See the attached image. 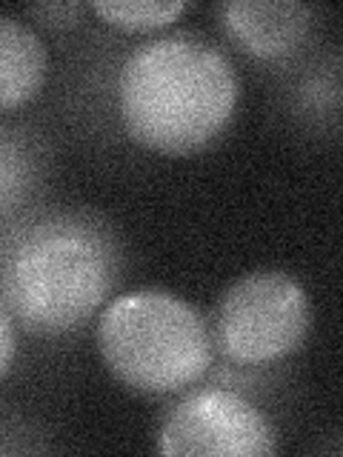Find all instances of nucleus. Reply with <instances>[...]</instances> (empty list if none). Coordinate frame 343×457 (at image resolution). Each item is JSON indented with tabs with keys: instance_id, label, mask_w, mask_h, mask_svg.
<instances>
[{
	"instance_id": "1",
	"label": "nucleus",
	"mask_w": 343,
	"mask_h": 457,
	"mask_svg": "<svg viewBox=\"0 0 343 457\" xmlns=\"http://www.w3.org/2000/svg\"><path fill=\"white\" fill-rule=\"evenodd\" d=\"M240 78L229 54L195 32L146 37L118 71V112L138 146L192 154L232 123Z\"/></svg>"
},
{
	"instance_id": "2",
	"label": "nucleus",
	"mask_w": 343,
	"mask_h": 457,
	"mask_svg": "<svg viewBox=\"0 0 343 457\" xmlns=\"http://www.w3.org/2000/svg\"><path fill=\"white\" fill-rule=\"evenodd\" d=\"M121 252L89 214H49L9 243L0 297L26 332L66 335L100 312L118 283Z\"/></svg>"
},
{
	"instance_id": "3",
	"label": "nucleus",
	"mask_w": 343,
	"mask_h": 457,
	"mask_svg": "<svg viewBox=\"0 0 343 457\" xmlns=\"http://www.w3.org/2000/svg\"><path fill=\"white\" fill-rule=\"evenodd\" d=\"M97 349L126 389L149 397L189 389L214 357L206 318L189 300L163 289L109 297L97 318Z\"/></svg>"
},
{
	"instance_id": "4",
	"label": "nucleus",
	"mask_w": 343,
	"mask_h": 457,
	"mask_svg": "<svg viewBox=\"0 0 343 457\" xmlns=\"http://www.w3.org/2000/svg\"><path fill=\"white\" fill-rule=\"evenodd\" d=\"M309 326V295L297 278L280 269H255L221 295L209 332L226 361L269 366L304 346Z\"/></svg>"
},
{
	"instance_id": "5",
	"label": "nucleus",
	"mask_w": 343,
	"mask_h": 457,
	"mask_svg": "<svg viewBox=\"0 0 343 457\" xmlns=\"http://www.w3.org/2000/svg\"><path fill=\"white\" fill-rule=\"evenodd\" d=\"M157 452L169 457H266L278 432L249 397L226 386L183 395L157 428Z\"/></svg>"
},
{
	"instance_id": "6",
	"label": "nucleus",
	"mask_w": 343,
	"mask_h": 457,
	"mask_svg": "<svg viewBox=\"0 0 343 457\" xmlns=\"http://www.w3.org/2000/svg\"><path fill=\"white\" fill-rule=\"evenodd\" d=\"M218 18L235 46L257 61L292 57L312 32V9L297 0H226Z\"/></svg>"
},
{
	"instance_id": "7",
	"label": "nucleus",
	"mask_w": 343,
	"mask_h": 457,
	"mask_svg": "<svg viewBox=\"0 0 343 457\" xmlns=\"http://www.w3.org/2000/svg\"><path fill=\"white\" fill-rule=\"evenodd\" d=\"M49 78V49L26 21L0 14V112L40 95Z\"/></svg>"
},
{
	"instance_id": "8",
	"label": "nucleus",
	"mask_w": 343,
	"mask_h": 457,
	"mask_svg": "<svg viewBox=\"0 0 343 457\" xmlns=\"http://www.w3.org/2000/svg\"><path fill=\"white\" fill-rule=\"evenodd\" d=\"M40 180V154L18 129L0 126V220L18 212Z\"/></svg>"
},
{
	"instance_id": "9",
	"label": "nucleus",
	"mask_w": 343,
	"mask_h": 457,
	"mask_svg": "<svg viewBox=\"0 0 343 457\" xmlns=\"http://www.w3.org/2000/svg\"><path fill=\"white\" fill-rule=\"evenodd\" d=\"M189 9L186 0H97L92 12L123 32H157Z\"/></svg>"
},
{
	"instance_id": "10",
	"label": "nucleus",
	"mask_w": 343,
	"mask_h": 457,
	"mask_svg": "<svg viewBox=\"0 0 343 457\" xmlns=\"http://www.w3.org/2000/svg\"><path fill=\"white\" fill-rule=\"evenodd\" d=\"M14 318L9 314L4 297H0V380L9 375L14 352H18V328H14Z\"/></svg>"
}]
</instances>
